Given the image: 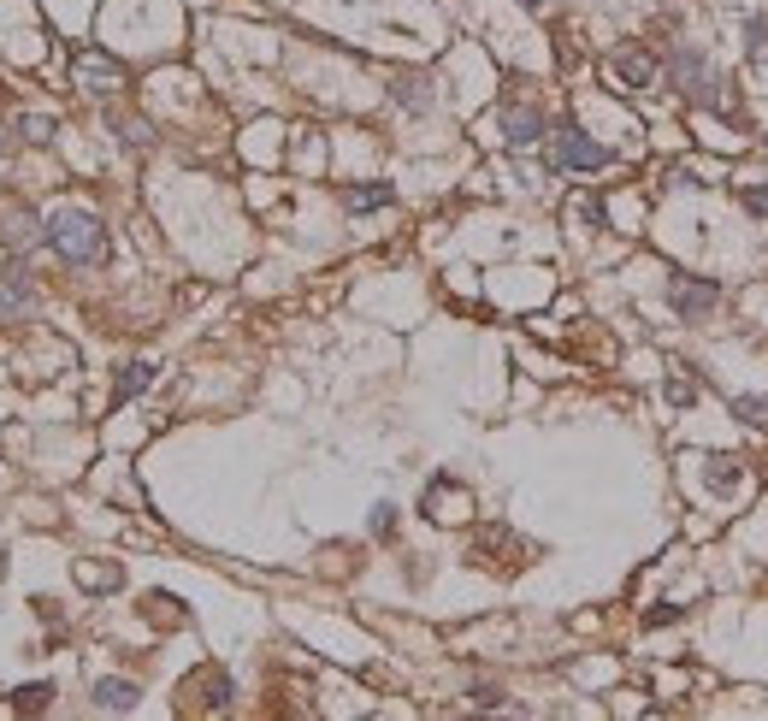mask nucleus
<instances>
[{"mask_svg": "<svg viewBox=\"0 0 768 721\" xmlns=\"http://www.w3.org/2000/svg\"><path fill=\"white\" fill-rule=\"evenodd\" d=\"M42 237L54 243V255H60L65 266H95L107 255V225H101L89 207H54L48 225H42Z\"/></svg>", "mask_w": 768, "mask_h": 721, "instance_id": "nucleus-1", "label": "nucleus"}, {"mask_svg": "<svg viewBox=\"0 0 768 721\" xmlns=\"http://www.w3.org/2000/svg\"><path fill=\"white\" fill-rule=\"evenodd\" d=\"M71 77H77V89H83V95H101V101L125 89V66H119V60H107V54H95V48H83V54L71 60Z\"/></svg>", "mask_w": 768, "mask_h": 721, "instance_id": "nucleus-2", "label": "nucleus"}, {"mask_svg": "<svg viewBox=\"0 0 768 721\" xmlns=\"http://www.w3.org/2000/svg\"><path fill=\"white\" fill-rule=\"evenodd\" d=\"M668 302H674V314H680V320H704L709 308L721 302V284L692 278V272H674V278H668Z\"/></svg>", "mask_w": 768, "mask_h": 721, "instance_id": "nucleus-3", "label": "nucleus"}, {"mask_svg": "<svg viewBox=\"0 0 768 721\" xmlns=\"http://www.w3.org/2000/svg\"><path fill=\"white\" fill-rule=\"evenodd\" d=\"M556 166L597 172V166H609V148H603V142H591L579 125H556Z\"/></svg>", "mask_w": 768, "mask_h": 721, "instance_id": "nucleus-4", "label": "nucleus"}, {"mask_svg": "<svg viewBox=\"0 0 768 721\" xmlns=\"http://www.w3.org/2000/svg\"><path fill=\"white\" fill-rule=\"evenodd\" d=\"M36 237H42V219H36V213H30L24 201H6V207H0V243L24 255V249H30Z\"/></svg>", "mask_w": 768, "mask_h": 721, "instance_id": "nucleus-5", "label": "nucleus"}, {"mask_svg": "<svg viewBox=\"0 0 768 721\" xmlns=\"http://www.w3.org/2000/svg\"><path fill=\"white\" fill-rule=\"evenodd\" d=\"M615 77L627 83V89H644V83H656V60H650V48H615Z\"/></svg>", "mask_w": 768, "mask_h": 721, "instance_id": "nucleus-6", "label": "nucleus"}, {"mask_svg": "<svg viewBox=\"0 0 768 721\" xmlns=\"http://www.w3.org/2000/svg\"><path fill=\"white\" fill-rule=\"evenodd\" d=\"M503 136H509L514 148L538 142V136H544V113H538V107H503Z\"/></svg>", "mask_w": 768, "mask_h": 721, "instance_id": "nucleus-7", "label": "nucleus"}, {"mask_svg": "<svg viewBox=\"0 0 768 721\" xmlns=\"http://www.w3.org/2000/svg\"><path fill=\"white\" fill-rule=\"evenodd\" d=\"M674 89H686V95H709V66L692 54V48H680V54H674Z\"/></svg>", "mask_w": 768, "mask_h": 721, "instance_id": "nucleus-8", "label": "nucleus"}, {"mask_svg": "<svg viewBox=\"0 0 768 721\" xmlns=\"http://www.w3.org/2000/svg\"><path fill=\"white\" fill-rule=\"evenodd\" d=\"M30 302H36V284L24 278V266H6L0 272V308L12 314V308H30Z\"/></svg>", "mask_w": 768, "mask_h": 721, "instance_id": "nucleus-9", "label": "nucleus"}, {"mask_svg": "<svg viewBox=\"0 0 768 721\" xmlns=\"http://www.w3.org/2000/svg\"><path fill=\"white\" fill-rule=\"evenodd\" d=\"M136 698H142V692H136L130 680H101V686H95V710H136Z\"/></svg>", "mask_w": 768, "mask_h": 721, "instance_id": "nucleus-10", "label": "nucleus"}, {"mask_svg": "<svg viewBox=\"0 0 768 721\" xmlns=\"http://www.w3.org/2000/svg\"><path fill=\"white\" fill-rule=\"evenodd\" d=\"M148 385H154V367H148V361H130L125 373H119V391H113V396H119V402H130V396H142Z\"/></svg>", "mask_w": 768, "mask_h": 721, "instance_id": "nucleus-11", "label": "nucleus"}, {"mask_svg": "<svg viewBox=\"0 0 768 721\" xmlns=\"http://www.w3.org/2000/svg\"><path fill=\"white\" fill-rule=\"evenodd\" d=\"M390 201H396L390 184H355V190H349V207H355V213H367V207H390Z\"/></svg>", "mask_w": 768, "mask_h": 721, "instance_id": "nucleus-12", "label": "nucleus"}, {"mask_svg": "<svg viewBox=\"0 0 768 721\" xmlns=\"http://www.w3.org/2000/svg\"><path fill=\"white\" fill-rule=\"evenodd\" d=\"M396 101H402V107H414V113H426V107H432L426 77H396Z\"/></svg>", "mask_w": 768, "mask_h": 721, "instance_id": "nucleus-13", "label": "nucleus"}, {"mask_svg": "<svg viewBox=\"0 0 768 721\" xmlns=\"http://www.w3.org/2000/svg\"><path fill=\"white\" fill-rule=\"evenodd\" d=\"M745 54H751V60H768V12L745 18Z\"/></svg>", "mask_w": 768, "mask_h": 721, "instance_id": "nucleus-14", "label": "nucleus"}, {"mask_svg": "<svg viewBox=\"0 0 768 721\" xmlns=\"http://www.w3.org/2000/svg\"><path fill=\"white\" fill-rule=\"evenodd\" d=\"M704 479H709V485H715V491H733V485H745V473H739L733 461H721V456H709Z\"/></svg>", "mask_w": 768, "mask_h": 721, "instance_id": "nucleus-15", "label": "nucleus"}, {"mask_svg": "<svg viewBox=\"0 0 768 721\" xmlns=\"http://www.w3.org/2000/svg\"><path fill=\"white\" fill-rule=\"evenodd\" d=\"M77 586L113 591V586H119V568H95V562H77Z\"/></svg>", "mask_w": 768, "mask_h": 721, "instance_id": "nucleus-16", "label": "nucleus"}, {"mask_svg": "<svg viewBox=\"0 0 768 721\" xmlns=\"http://www.w3.org/2000/svg\"><path fill=\"white\" fill-rule=\"evenodd\" d=\"M48 698H54V686H42V680L12 692V704H18V710H48Z\"/></svg>", "mask_w": 768, "mask_h": 721, "instance_id": "nucleus-17", "label": "nucleus"}, {"mask_svg": "<svg viewBox=\"0 0 768 721\" xmlns=\"http://www.w3.org/2000/svg\"><path fill=\"white\" fill-rule=\"evenodd\" d=\"M18 131H24V142H54V119H42V113H30V119H18Z\"/></svg>", "mask_w": 768, "mask_h": 721, "instance_id": "nucleus-18", "label": "nucleus"}, {"mask_svg": "<svg viewBox=\"0 0 768 721\" xmlns=\"http://www.w3.org/2000/svg\"><path fill=\"white\" fill-rule=\"evenodd\" d=\"M733 414H739V420H757V426H763V420H768V396H739V402H733Z\"/></svg>", "mask_w": 768, "mask_h": 721, "instance_id": "nucleus-19", "label": "nucleus"}, {"mask_svg": "<svg viewBox=\"0 0 768 721\" xmlns=\"http://www.w3.org/2000/svg\"><path fill=\"white\" fill-rule=\"evenodd\" d=\"M644 621H650V627H668V621H680V603H662V609H650Z\"/></svg>", "mask_w": 768, "mask_h": 721, "instance_id": "nucleus-20", "label": "nucleus"}, {"mask_svg": "<svg viewBox=\"0 0 768 721\" xmlns=\"http://www.w3.org/2000/svg\"><path fill=\"white\" fill-rule=\"evenodd\" d=\"M745 213H757V219H768V190H745Z\"/></svg>", "mask_w": 768, "mask_h": 721, "instance_id": "nucleus-21", "label": "nucleus"}, {"mask_svg": "<svg viewBox=\"0 0 768 721\" xmlns=\"http://www.w3.org/2000/svg\"><path fill=\"white\" fill-rule=\"evenodd\" d=\"M390 521H396V515H390V503H379V515H373V532L384 538V532H390Z\"/></svg>", "mask_w": 768, "mask_h": 721, "instance_id": "nucleus-22", "label": "nucleus"}, {"mask_svg": "<svg viewBox=\"0 0 768 721\" xmlns=\"http://www.w3.org/2000/svg\"><path fill=\"white\" fill-rule=\"evenodd\" d=\"M0 154H6V131H0Z\"/></svg>", "mask_w": 768, "mask_h": 721, "instance_id": "nucleus-23", "label": "nucleus"}, {"mask_svg": "<svg viewBox=\"0 0 768 721\" xmlns=\"http://www.w3.org/2000/svg\"><path fill=\"white\" fill-rule=\"evenodd\" d=\"M520 6H538V0H520Z\"/></svg>", "mask_w": 768, "mask_h": 721, "instance_id": "nucleus-24", "label": "nucleus"}]
</instances>
